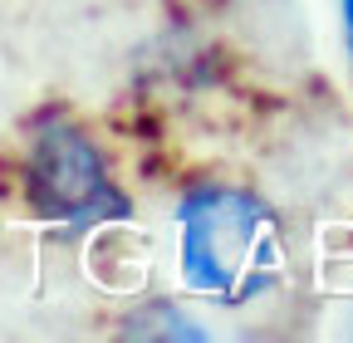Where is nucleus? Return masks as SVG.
<instances>
[{"label": "nucleus", "mask_w": 353, "mask_h": 343, "mask_svg": "<svg viewBox=\"0 0 353 343\" xmlns=\"http://www.w3.org/2000/svg\"><path fill=\"white\" fill-rule=\"evenodd\" d=\"M343 30H348V50H353V0H343Z\"/></svg>", "instance_id": "nucleus-3"}, {"label": "nucleus", "mask_w": 353, "mask_h": 343, "mask_svg": "<svg viewBox=\"0 0 353 343\" xmlns=\"http://www.w3.org/2000/svg\"><path fill=\"white\" fill-rule=\"evenodd\" d=\"M25 182H30L34 211L50 216V221L99 226V221H123L128 216V196L108 177L99 147L69 123H54L34 138Z\"/></svg>", "instance_id": "nucleus-2"}, {"label": "nucleus", "mask_w": 353, "mask_h": 343, "mask_svg": "<svg viewBox=\"0 0 353 343\" xmlns=\"http://www.w3.org/2000/svg\"><path fill=\"white\" fill-rule=\"evenodd\" d=\"M176 221H182V275L201 294L241 304L280 270L275 216L245 191L201 187L182 201Z\"/></svg>", "instance_id": "nucleus-1"}]
</instances>
